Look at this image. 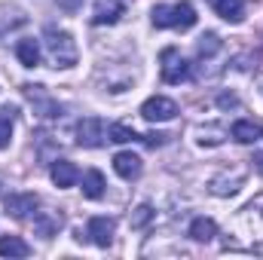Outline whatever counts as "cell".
<instances>
[{
    "label": "cell",
    "mask_w": 263,
    "mask_h": 260,
    "mask_svg": "<svg viewBox=\"0 0 263 260\" xmlns=\"http://www.w3.org/2000/svg\"><path fill=\"white\" fill-rule=\"evenodd\" d=\"M239 239L248 251L263 254V193L239 211Z\"/></svg>",
    "instance_id": "1"
},
{
    "label": "cell",
    "mask_w": 263,
    "mask_h": 260,
    "mask_svg": "<svg viewBox=\"0 0 263 260\" xmlns=\"http://www.w3.org/2000/svg\"><path fill=\"white\" fill-rule=\"evenodd\" d=\"M43 43H46V55H49L52 67H73L77 65L80 52H77V43H73V37H70L67 31L49 25V28L43 31Z\"/></svg>",
    "instance_id": "2"
},
{
    "label": "cell",
    "mask_w": 263,
    "mask_h": 260,
    "mask_svg": "<svg viewBox=\"0 0 263 260\" xmlns=\"http://www.w3.org/2000/svg\"><path fill=\"white\" fill-rule=\"evenodd\" d=\"M150 18H153L156 28H181V31H187V28L196 25V9L187 0H181V3H156Z\"/></svg>",
    "instance_id": "3"
},
{
    "label": "cell",
    "mask_w": 263,
    "mask_h": 260,
    "mask_svg": "<svg viewBox=\"0 0 263 260\" xmlns=\"http://www.w3.org/2000/svg\"><path fill=\"white\" fill-rule=\"evenodd\" d=\"M162 80L168 86H181V83L190 80V65H187V59L175 46L162 49Z\"/></svg>",
    "instance_id": "4"
},
{
    "label": "cell",
    "mask_w": 263,
    "mask_h": 260,
    "mask_svg": "<svg viewBox=\"0 0 263 260\" xmlns=\"http://www.w3.org/2000/svg\"><path fill=\"white\" fill-rule=\"evenodd\" d=\"M141 117L147 123H168V120L178 117V104L172 98H165V95H153V98H147L141 104Z\"/></svg>",
    "instance_id": "5"
},
{
    "label": "cell",
    "mask_w": 263,
    "mask_h": 260,
    "mask_svg": "<svg viewBox=\"0 0 263 260\" xmlns=\"http://www.w3.org/2000/svg\"><path fill=\"white\" fill-rule=\"evenodd\" d=\"M242 184H245V169L239 165V169H223V172H217V175L211 178L208 190L214 196H236L242 190Z\"/></svg>",
    "instance_id": "6"
},
{
    "label": "cell",
    "mask_w": 263,
    "mask_h": 260,
    "mask_svg": "<svg viewBox=\"0 0 263 260\" xmlns=\"http://www.w3.org/2000/svg\"><path fill=\"white\" fill-rule=\"evenodd\" d=\"M104 138H107V129H104V123H101L98 117H86V120H80V126H77V144H80V147L95 150V147L104 144Z\"/></svg>",
    "instance_id": "7"
},
{
    "label": "cell",
    "mask_w": 263,
    "mask_h": 260,
    "mask_svg": "<svg viewBox=\"0 0 263 260\" xmlns=\"http://www.w3.org/2000/svg\"><path fill=\"white\" fill-rule=\"evenodd\" d=\"M114 230H117V220L114 217H104V214H95L86 227V236L98 245V248H110L114 242Z\"/></svg>",
    "instance_id": "8"
},
{
    "label": "cell",
    "mask_w": 263,
    "mask_h": 260,
    "mask_svg": "<svg viewBox=\"0 0 263 260\" xmlns=\"http://www.w3.org/2000/svg\"><path fill=\"white\" fill-rule=\"evenodd\" d=\"M37 205H40L37 193H9L6 196V214H12L15 220L31 217L37 211Z\"/></svg>",
    "instance_id": "9"
},
{
    "label": "cell",
    "mask_w": 263,
    "mask_h": 260,
    "mask_svg": "<svg viewBox=\"0 0 263 260\" xmlns=\"http://www.w3.org/2000/svg\"><path fill=\"white\" fill-rule=\"evenodd\" d=\"M62 227H65L62 211H34V233H37V236L52 239V236H59Z\"/></svg>",
    "instance_id": "10"
},
{
    "label": "cell",
    "mask_w": 263,
    "mask_h": 260,
    "mask_svg": "<svg viewBox=\"0 0 263 260\" xmlns=\"http://www.w3.org/2000/svg\"><path fill=\"white\" fill-rule=\"evenodd\" d=\"M49 178H52V184H55L59 190H67V187H73V184L80 181V169H77L70 159H55L52 169H49Z\"/></svg>",
    "instance_id": "11"
},
{
    "label": "cell",
    "mask_w": 263,
    "mask_h": 260,
    "mask_svg": "<svg viewBox=\"0 0 263 260\" xmlns=\"http://www.w3.org/2000/svg\"><path fill=\"white\" fill-rule=\"evenodd\" d=\"M126 3L129 0H101L92 12V25H117L120 15L126 12Z\"/></svg>",
    "instance_id": "12"
},
{
    "label": "cell",
    "mask_w": 263,
    "mask_h": 260,
    "mask_svg": "<svg viewBox=\"0 0 263 260\" xmlns=\"http://www.w3.org/2000/svg\"><path fill=\"white\" fill-rule=\"evenodd\" d=\"M114 172L123 178V181H135L141 175V156L132 153V150H120L114 156Z\"/></svg>",
    "instance_id": "13"
},
{
    "label": "cell",
    "mask_w": 263,
    "mask_h": 260,
    "mask_svg": "<svg viewBox=\"0 0 263 260\" xmlns=\"http://www.w3.org/2000/svg\"><path fill=\"white\" fill-rule=\"evenodd\" d=\"M227 138H230V132H227V126H220V123H205V126L196 129V141L202 147H220Z\"/></svg>",
    "instance_id": "14"
},
{
    "label": "cell",
    "mask_w": 263,
    "mask_h": 260,
    "mask_svg": "<svg viewBox=\"0 0 263 260\" xmlns=\"http://www.w3.org/2000/svg\"><path fill=\"white\" fill-rule=\"evenodd\" d=\"M211 6L220 18H227L233 25H239L245 18V0H211Z\"/></svg>",
    "instance_id": "15"
},
{
    "label": "cell",
    "mask_w": 263,
    "mask_h": 260,
    "mask_svg": "<svg viewBox=\"0 0 263 260\" xmlns=\"http://www.w3.org/2000/svg\"><path fill=\"white\" fill-rule=\"evenodd\" d=\"M187 236H190L193 242H211V239L217 236V224H214L211 217H193L190 227H187Z\"/></svg>",
    "instance_id": "16"
},
{
    "label": "cell",
    "mask_w": 263,
    "mask_h": 260,
    "mask_svg": "<svg viewBox=\"0 0 263 260\" xmlns=\"http://www.w3.org/2000/svg\"><path fill=\"white\" fill-rule=\"evenodd\" d=\"M15 59L25 67H37L40 65V43L37 40H18L15 43Z\"/></svg>",
    "instance_id": "17"
},
{
    "label": "cell",
    "mask_w": 263,
    "mask_h": 260,
    "mask_svg": "<svg viewBox=\"0 0 263 260\" xmlns=\"http://www.w3.org/2000/svg\"><path fill=\"white\" fill-rule=\"evenodd\" d=\"M31 248L22 236H0V257H28Z\"/></svg>",
    "instance_id": "18"
},
{
    "label": "cell",
    "mask_w": 263,
    "mask_h": 260,
    "mask_svg": "<svg viewBox=\"0 0 263 260\" xmlns=\"http://www.w3.org/2000/svg\"><path fill=\"white\" fill-rule=\"evenodd\" d=\"M104 175L98 172V169H89L86 175H83V196L86 199H101L104 196Z\"/></svg>",
    "instance_id": "19"
},
{
    "label": "cell",
    "mask_w": 263,
    "mask_h": 260,
    "mask_svg": "<svg viewBox=\"0 0 263 260\" xmlns=\"http://www.w3.org/2000/svg\"><path fill=\"white\" fill-rule=\"evenodd\" d=\"M230 135H233L239 144H254V141L260 138V129H257L251 120H236L233 129H230Z\"/></svg>",
    "instance_id": "20"
},
{
    "label": "cell",
    "mask_w": 263,
    "mask_h": 260,
    "mask_svg": "<svg viewBox=\"0 0 263 260\" xmlns=\"http://www.w3.org/2000/svg\"><path fill=\"white\" fill-rule=\"evenodd\" d=\"M28 18H25V12L22 9H15V6H0V37L6 34V31H12V28H22Z\"/></svg>",
    "instance_id": "21"
},
{
    "label": "cell",
    "mask_w": 263,
    "mask_h": 260,
    "mask_svg": "<svg viewBox=\"0 0 263 260\" xmlns=\"http://www.w3.org/2000/svg\"><path fill=\"white\" fill-rule=\"evenodd\" d=\"M153 217H156V211H153V205H147V202H141L135 211L129 214V227L132 230H147L150 224H153Z\"/></svg>",
    "instance_id": "22"
},
{
    "label": "cell",
    "mask_w": 263,
    "mask_h": 260,
    "mask_svg": "<svg viewBox=\"0 0 263 260\" xmlns=\"http://www.w3.org/2000/svg\"><path fill=\"white\" fill-rule=\"evenodd\" d=\"M220 46H223V43H220V37H217L214 31L202 34V37H199V43H196V49H199V55H202V59H211V55H217V52H220Z\"/></svg>",
    "instance_id": "23"
},
{
    "label": "cell",
    "mask_w": 263,
    "mask_h": 260,
    "mask_svg": "<svg viewBox=\"0 0 263 260\" xmlns=\"http://www.w3.org/2000/svg\"><path fill=\"white\" fill-rule=\"evenodd\" d=\"M107 135H110L107 141H117V144H129V141H138V138H141V135H138L135 129L123 126V123H114V126L107 129Z\"/></svg>",
    "instance_id": "24"
},
{
    "label": "cell",
    "mask_w": 263,
    "mask_h": 260,
    "mask_svg": "<svg viewBox=\"0 0 263 260\" xmlns=\"http://www.w3.org/2000/svg\"><path fill=\"white\" fill-rule=\"evenodd\" d=\"M9 138H12V110L3 107L0 110V150L9 147Z\"/></svg>",
    "instance_id": "25"
},
{
    "label": "cell",
    "mask_w": 263,
    "mask_h": 260,
    "mask_svg": "<svg viewBox=\"0 0 263 260\" xmlns=\"http://www.w3.org/2000/svg\"><path fill=\"white\" fill-rule=\"evenodd\" d=\"M239 104H242V101H239V95H233V92H220V95H217V107H220V110H236Z\"/></svg>",
    "instance_id": "26"
},
{
    "label": "cell",
    "mask_w": 263,
    "mask_h": 260,
    "mask_svg": "<svg viewBox=\"0 0 263 260\" xmlns=\"http://www.w3.org/2000/svg\"><path fill=\"white\" fill-rule=\"evenodd\" d=\"M144 144H147V147H162V144H165V135H159V132H150V135L144 138Z\"/></svg>",
    "instance_id": "27"
},
{
    "label": "cell",
    "mask_w": 263,
    "mask_h": 260,
    "mask_svg": "<svg viewBox=\"0 0 263 260\" xmlns=\"http://www.w3.org/2000/svg\"><path fill=\"white\" fill-rule=\"evenodd\" d=\"M59 6H62L65 12H77V9L83 6V0H59Z\"/></svg>",
    "instance_id": "28"
},
{
    "label": "cell",
    "mask_w": 263,
    "mask_h": 260,
    "mask_svg": "<svg viewBox=\"0 0 263 260\" xmlns=\"http://www.w3.org/2000/svg\"><path fill=\"white\" fill-rule=\"evenodd\" d=\"M251 162H254V169L263 175V153H254V159H251Z\"/></svg>",
    "instance_id": "29"
},
{
    "label": "cell",
    "mask_w": 263,
    "mask_h": 260,
    "mask_svg": "<svg viewBox=\"0 0 263 260\" xmlns=\"http://www.w3.org/2000/svg\"><path fill=\"white\" fill-rule=\"evenodd\" d=\"M260 92H263V83H260Z\"/></svg>",
    "instance_id": "30"
},
{
    "label": "cell",
    "mask_w": 263,
    "mask_h": 260,
    "mask_svg": "<svg viewBox=\"0 0 263 260\" xmlns=\"http://www.w3.org/2000/svg\"><path fill=\"white\" fill-rule=\"evenodd\" d=\"M260 138H263V129H260Z\"/></svg>",
    "instance_id": "31"
}]
</instances>
